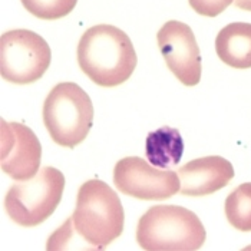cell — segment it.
Instances as JSON below:
<instances>
[{
  "instance_id": "obj_1",
  "label": "cell",
  "mask_w": 251,
  "mask_h": 251,
  "mask_svg": "<svg viewBox=\"0 0 251 251\" xmlns=\"http://www.w3.org/2000/svg\"><path fill=\"white\" fill-rule=\"evenodd\" d=\"M125 214L118 194L100 179L83 182L77 191L76 208L59 228L77 235L89 249L102 250L124 231Z\"/></svg>"
},
{
  "instance_id": "obj_2",
  "label": "cell",
  "mask_w": 251,
  "mask_h": 251,
  "mask_svg": "<svg viewBox=\"0 0 251 251\" xmlns=\"http://www.w3.org/2000/svg\"><path fill=\"white\" fill-rule=\"evenodd\" d=\"M80 71L103 88L126 82L136 66L135 48L129 36L112 25H97L88 29L77 45Z\"/></svg>"
},
{
  "instance_id": "obj_3",
  "label": "cell",
  "mask_w": 251,
  "mask_h": 251,
  "mask_svg": "<svg viewBox=\"0 0 251 251\" xmlns=\"http://www.w3.org/2000/svg\"><path fill=\"white\" fill-rule=\"evenodd\" d=\"M201 220L178 205H154L144 214L136 227V241L148 251H194L205 243Z\"/></svg>"
},
{
  "instance_id": "obj_4",
  "label": "cell",
  "mask_w": 251,
  "mask_h": 251,
  "mask_svg": "<svg viewBox=\"0 0 251 251\" xmlns=\"http://www.w3.org/2000/svg\"><path fill=\"white\" fill-rule=\"evenodd\" d=\"M43 124L58 145L75 148L94 125L91 98L75 82H60L43 103Z\"/></svg>"
},
{
  "instance_id": "obj_5",
  "label": "cell",
  "mask_w": 251,
  "mask_h": 251,
  "mask_svg": "<svg viewBox=\"0 0 251 251\" xmlns=\"http://www.w3.org/2000/svg\"><path fill=\"white\" fill-rule=\"evenodd\" d=\"M65 176L53 167H43L30 179L18 181L4 197V210L22 227H36L58 208Z\"/></svg>"
},
{
  "instance_id": "obj_6",
  "label": "cell",
  "mask_w": 251,
  "mask_h": 251,
  "mask_svg": "<svg viewBox=\"0 0 251 251\" xmlns=\"http://www.w3.org/2000/svg\"><path fill=\"white\" fill-rule=\"evenodd\" d=\"M48 42L27 29L4 32L0 38V74L10 83L38 82L50 65Z\"/></svg>"
},
{
  "instance_id": "obj_7",
  "label": "cell",
  "mask_w": 251,
  "mask_h": 251,
  "mask_svg": "<svg viewBox=\"0 0 251 251\" xmlns=\"http://www.w3.org/2000/svg\"><path fill=\"white\" fill-rule=\"evenodd\" d=\"M114 184L125 195L145 201L171 198L181 188L178 173L151 167L139 156H126L116 162Z\"/></svg>"
},
{
  "instance_id": "obj_8",
  "label": "cell",
  "mask_w": 251,
  "mask_h": 251,
  "mask_svg": "<svg viewBox=\"0 0 251 251\" xmlns=\"http://www.w3.org/2000/svg\"><path fill=\"white\" fill-rule=\"evenodd\" d=\"M156 40L168 69L182 85L195 86L201 79V55L193 29L170 20L159 29Z\"/></svg>"
},
{
  "instance_id": "obj_9",
  "label": "cell",
  "mask_w": 251,
  "mask_h": 251,
  "mask_svg": "<svg viewBox=\"0 0 251 251\" xmlns=\"http://www.w3.org/2000/svg\"><path fill=\"white\" fill-rule=\"evenodd\" d=\"M40 159L36 134L23 124L1 121V171L15 181H26L39 173Z\"/></svg>"
},
{
  "instance_id": "obj_10",
  "label": "cell",
  "mask_w": 251,
  "mask_h": 251,
  "mask_svg": "<svg viewBox=\"0 0 251 251\" xmlns=\"http://www.w3.org/2000/svg\"><path fill=\"white\" fill-rule=\"evenodd\" d=\"M181 188L187 197H205L220 191L234 178L231 162L223 156L197 158L178 170Z\"/></svg>"
},
{
  "instance_id": "obj_11",
  "label": "cell",
  "mask_w": 251,
  "mask_h": 251,
  "mask_svg": "<svg viewBox=\"0 0 251 251\" xmlns=\"http://www.w3.org/2000/svg\"><path fill=\"white\" fill-rule=\"evenodd\" d=\"M215 52L234 69L251 68V23H230L215 38Z\"/></svg>"
},
{
  "instance_id": "obj_12",
  "label": "cell",
  "mask_w": 251,
  "mask_h": 251,
  "mask_svg": "<svg viewBox=\"0 0 251 251\" xmlns=\"http://www.w3.org/2000/svg\"><path fill=\"white\" fill-rule=\"evenodd\" d=\"M184 152L182 136L170 126H162L147 136L145 154L148 161L158 168H170L176 165Z\"/></svg>"
},
{
  "instance_id": "obj_13",
  "label": "cell",
  "mask_w": 251,
  "mask_h": 251,
  "mask_svg": "<svg viewBox=\"0 0 251 251\" xmlns=\"http://www.w3.org/2000/svg\"><path fill=\"white\" fill-rule=\"evenodd\" d=\"M226 217L238 231H251V182L238 185L226 200Z\"/></svg>"
},
{
  "instance_id": "obj_14",
  "label": "cell",
  "mask_w": 251,
  "mask_h": 251,
  "mask_svg": "<svg viewBox=\"0 0 251 251\" xmlns=\"http://www.w3.org/2000/svg\"><path fill=\"white\" fill-rule=\"evenodd\" d=\"M23 7L43 20H56L68 16L76 6L77 0H20Z\"/></svg>"
},
{
  "instance_id": "obj_15",
  "label": "cell",
  "mask_w": 251,
  "mask_h": 251,
  "mask_svg": "<svg viewBox=\"0 0 251 251\" xmlns=\"http://www.w3.org/2000/svg\"><path fill=\"white\" fill-rule=\"evenodd\" d=\"M194 10L207 18H215L223 13L234 0H188Z\"/></svg>"
},
{
  "instance_id": "obj_16",
  "label": "cell",
  "mask_w": 251,
  "mask_h": 251,
  "mask_svg": "<svg viewBox=\"0 0 251 251\" xmlns=\"http://www.w3.org/2000/svg\"><path fill=\"white\" fill-rule=\"evenodd\" d=\"M235 7L246 10V12H251V0H234Z\"/></svg>"
}]
</instances>
